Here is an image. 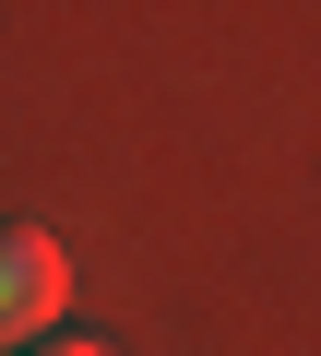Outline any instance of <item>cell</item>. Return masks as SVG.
<instances>
[{
    "label": "cell",
    "instance_id": "cell-1",
    "mask_svg": "<svg viewBox=\"0 0 321 356\" xmlns=\"http://www.w3.org/2000/svg\"><path fill=\"white\" fill-rule=\"evenodd\" d=\"M60 309H72V261H60V238L24 226V214H0V344H13V356L48 344Z\"/></svg>",
    "mask_w": 321,
    "mask_h": 356
},
{
    "label": "cell",
    "instance_id": "cell-2",
    "mask_svg": "<svg viewBox=\"0 0 321 356\" xmlns=\"http://www.w3.org/2000/svg\"><path fill=\"white\" fill-rule=\"evenodd\" d=\"M24 356H107L95 332H48V344H24Z\"/></svg>",
    "mask_w": 321,
    "mask_h": 356
}]
</instances>
